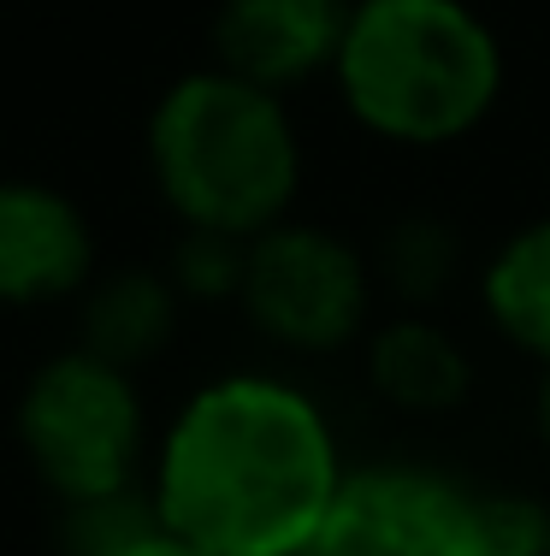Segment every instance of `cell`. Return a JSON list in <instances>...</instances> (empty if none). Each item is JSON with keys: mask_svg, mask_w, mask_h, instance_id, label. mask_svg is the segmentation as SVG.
Segmentation results:
<instances>
[{"mask_svg": "<svg viewBox=\"0 0 550 556\" xmlns=\"http://www.w3.org/2000/svg\"><path fill=\"white\" fill-rule=\"evenodd\" d=\"M344 473L332 420L296 379L219 374L161 432L149 492L207 556H303Z\"/></svg>", "mask_w": 550, "mask_h": 556, "instance_id": "6da1fadb", "label": "cell"}, {"mask_svg": "<svg viewBox=\"0 0 550 556\" xmlns=\"http://www.w3.org/2000/svg\"><path fill=\"white\" fill-rule=\"evenodd\" d=\"M486 556H550V509L527 492H479Z\"/></svg>", "mask_w": 550, "mask_h": 556, "instance_id": "9a60e30c", "label": "cell"}, {"mask_svg": "<svg viewBox=\"0 0 550 556\" xmlns=\"http://www.w3.org/2000/svg\"><path fill=\"white\" fill-rule=\"evenodd\" d=\"M149 527H161V509H154L149 485H130V492H113L95 503H65L60 551L65 556H119Z\"/></svg>", "mask_w": 550, "mask_h": 556, "instance_id": "4fadbf2b", "label": "cell"}, {"mask_svg": "<svg viewBox=\"0 0 550 556\" xmlns=\"http://www.w3.org/2000/svg\"><path fill=\"white\" fill-rule=\"evenodd\" d=\"M367 379L402 415H456L474 391V362L438 320L397 314L367 332Z\"/></svg>", "mask_w": 550, "mask_h": 556, "instance_id": "9c48e42d", "label": "cell"}, {"mask_svg": "<svg viewBox=\"0 0 550 556\" xmlns=\"http://www.w3.org/2000/svg\"><path fill=\"white\" fill-rule=\"evenodd\" d=\"M503 42L468 0H356L332 84L391 149H450L503 101Z\"/></svg>", "mask_w": 550, "mask_h": 556, "instance_id": "7a4b0ae2", "label": "cell"}, {"mask_svg": "<svg viewBox=\"0 0 550 556\" xmlns=\"http://www.w3.org/2000/svg\"><path fill=\"white\" fill-rule=\"evenodd\" d=\"M178 308H183V296H178L172 273L119 267V273L95 278V285L84 290V338L77 343L95 350L101 362L137 374L142 362H154V355L172 343Z\"/></svg>", "mask_w": 550, "mask_h": 556, "instance_id": "30bf717a", "label": "cell"}, {"mask_svg": "<svg viewBox=\"0 0 550 556\" xmlns=\"http://www.w3.org/2000/svg\"><path fill=\"white\" fill-rule=\"evenodd\" d=\"M356 0H219L214 65L291 96L337 65Z\"/></svg>", "mask_w": 550, "mask_h": 556, "instance_id": "52a82bcc", "label": "cell"}, {"mask_svg": "<svg viewBox=\"0 0 550 556\" xmlns=\"http://www.w3.org/2000/svg\"><path fill=\"white\" fill-rule=\"evenodd\" d=\"M456 273H462V237H456V225L432 214L385 225V237L373 249V278L385 296L402 302V314H421L426 302H438L456 285Z\"/></svg>", "mask_w": 550, "mask_h": 556, "instance_id": "7c38bea8", "label": "cell"}, {"mask_svg": "<svg viewBox=\"0 0 550 556\" xmlns=\"http://www.w3.org/2000/svg\"><path fill=\"white\" fill-rule=\"evenodd\" d=\"M243 267H248V237H226V231H183L172 261H166L183 302H238Z\"/></svg>", "mask_w": 550, "mask_h": 556, "instance_id": "5bb4252c", "label": "cell"}, {"mask_svg": "<svg viewBox=\"0 0 550 556\" xmlns=\"http://www.w3.org/2000/svg\"><path fill=\"white\" fill-rule=\"evenodd\" d=\"M12 427H18L24 462L60 503L130 492L149 456V408H142L137 374L101 362L84 343L36 367Z\"/></svg>", "mask_w": 550, "mask_h": 556, "instance_id": "277c9868", "label": "cell"}, {"mask_svg": "<svg viewBox=\"0 0 550 556\" xmlns=\"http://www.w3.org/2000/svg\"><path fill=\"white\" fill-rule=\"evenodd\" d=\"M95 231L54 184L0 178V308H36L89 290Z\"/></svg>", "mask_w": 550, "mask_h": 556, "instance_id": "ba28073f", "label": "cell"}, {"mask_svg": "<svg viewBox=\"0 0 550 556\" xmlns=\"http://www.w3.org/2000/svg\"><path fill=\"white\" fill-rule=\"evenodd\" d=\"M119 556H207V551H202V545H190L183 533H172V527L161 521V527H149L142 539H130Z\"/></svg>", "mask_w": 550, "mask_h": 556, "instance_id": "2e32d148", "label": "cell"}, {"mask_svg": "<svg viewBox=\"0 0 550 556\" xmlns=\"http://www.w3.org/2000/svg\"><path fill=\"white\" fill-rule=\"evenodd\" d=\"M303 556H486L479 492L426 462H361Z\"/></svg>", "mask_w": 550, "mask_h": 556, "instance_id": "8992f818", "label": "cell"}, {"mask_svg": "<svg viewBox=\"0 0 550 556\" xmlns=\"http://www.w3.org/2000/svg\"><path fill=\"white\" fill-rule=\"evenodd\" d=\"M373 261L332 225L279 219L248 237L243 314L267 343L291 355H337L373 332Z\"/></svg>", "mask_w": 550, "mask_h": 556, "instance_id": "5b68a950", "label": "cell"}, {"mask_svg": "<svg viewBox=\"0 0 550 556\" xmlns=\"http://www.w3.org/2000/svg\"><path fill=\"white\" fill-rule=\"evenodd\" d=\"M533 427H539V439L550 450V367H539V391H533Z\"/></svg>", "mask_w": 550, "mask_h": 556, "instance_id": "e0dca14e", "label": "cell"}, {"mask_svg": "<svg viewBox=\"0 0 550 556\" xmlns=\"http://www.w3.org/2000/svg\"><path fill=\"white\" fill-rule=\"evenodd\" d=\"M149 172L183 231L260 237L296 207L303 137L284 96L226 65H202L154 101Z\"/></svg>", "mask_w": 550, "mask_h": 556, "instance_id": "3957f363", "label": "cell"}, {"mask_svg": "<svg viewBox=\"0 0 550 556\" xmlns=\"http://www.w3.org/2000/svg\"><path fill=\"white\" fill-rule=\"evenodd\" d=\"M479 302H486L491 332L509 350L550 367V214L515 225L491 249L486 273H479Z\"/></svg>", "mask_w": 550, "mask_h": 556, "instance_id": "8fae6325", "label": "cell"}]
</instances>
